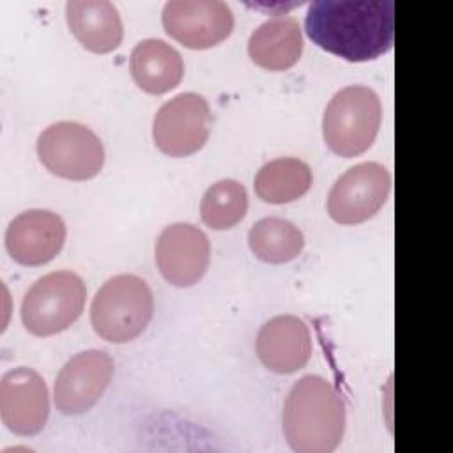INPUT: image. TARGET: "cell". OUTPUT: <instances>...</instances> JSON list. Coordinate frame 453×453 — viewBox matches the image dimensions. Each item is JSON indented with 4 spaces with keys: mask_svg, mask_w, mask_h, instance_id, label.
I'll list each match as a JSON object with an SVG mask.
<instances>
[{
    "mask_svg": "<svg viewBox=\"0 0 453 453\" xmlns=\"http://www.w3.org/2000/svg\"><path fill=\"white\" fill-rule=\"evenodd\" d=\"M311 42L349 62H366L393 46V0H317L304 18Z\"/></svg>",
    "mask_w": 453,
    "mask_h": 453,
    "instance_id": "cell-1",
    "label": "cell"
},
{
    "mask_svg": "<svg viewBox=\"0 0 453 453\" xmlns=\"http://www.w3.org/2000/svg\"><path fill=\"white\" fill-rule=\"evenodd\" d=\"M281 426L294 451L331 453L345 432V403L327 379L304 375L285 398Z\"/></svg>",
    "mask_w": 453,
    "mask_h": 453,
    "instance_id": "cell-2",
    "label": "cell"
},
{
    "mask_svg": "<svg viewBox=\"0 0 453 453\" xmlns=\"http://www.w3.org/2000/svg\"><path fill=\"white\" fill-rule=\"evenodd\" d=\"M154 311L152 290L136 274H117L103 283L90 304V322L103 340L126 343L140 336Z\"/></svg>",
    "mask_w": 453,
    "mask_h": 453,
    "instance_id": "cell-3",
    "label": "cell"
},
{
    "mask_svg": "<svg viewBox=\"0 0 453 453\" xmlns=\"http://www.w3.org/2000/svg\"><path fill=\"white\" fill-rule=\"evenodd\" d=\"M380 120L382 104L377 92L366 85H349L338 90L324 110V142L336 156H359L372 147Z\"/></svg>",
    "mask_w": 453,
    "mask_h": 453,
    "instance_id": "cell-4",
    "label": "cell"
},
{
    "mask_svg": "<svg viewBox=\"0 0 453 453\" xmlns=\"http://www.w3.org/2000/svg\"><path fill=\"white\" fill-rule=\"evenodd\" d=\"M87 288L73 271H55L39 278L21 301V320L28 333L51 336L73 326L83 311Z\"/></svg>",
    "mask_w": 453,
    "mask_h": 453,
    "instance_id": "cell-5",
    "label": "cell"
},
{
    "mask_svg": "<svg viewBox=\"0 0 453 453\" xmlns=\"http://www.w3.org/2000/svg\"><path fill=\"white\" fill-rule=\"evenodd\" d=\"M37 156L51 173L69 180L92 179L104 165L99 136L74 120L48 126L37 138Z\"/></svg>",
    "mask_w": 453,
    "mask_h": 453,
    "instance_id": "cell-6",
    "label": "cell"
},
{
    "mask_svg": "<svg viewBox=\"0 0 453 453\" xmlns=\"http://www.w3.org/2000/svg\"><path fill=\"white\" fill-rule=\"evenodd\" d=\"M211 122L207 99L195 92H182L166 101L154 115L152 140L166 156H191L205 145Z\"/></svg>",
    "mask_w": 453,
    "mask_h": 453,
    "instance_id": "cell-7",
    "label": "cell"
},
{
    "mask_svg": "<svg viewBox=\"0 0 453 453\" xmlns=\"http://www.w3.org/2000/svg\"><path fill=\"white\" fill-rule=\"evenodd\" d=\"M391 191V173L375 161L350 166L327 195V212L340 225H357L379 212Z\"/></svg>",
    "mask_w": 453,
    "mask_h": 453,
    "instance_id": "cell-8",
    "label": "cell"
},
{
    "mask_svg": "<svg viewBox=\"0 0 453 453\" xmlns=\"http://www.w3.org/2000/svg\"><path fill=\"white\" fill-rule=\"evenodd\" d=\"M161 21L168 35L191 50L212 48L234 30V12L221 0H170Z\"/></svg>",
    "mask_w": 453,
    "mask_h": 453,
    "instance_id": "cell-9",
    "label": "cell"
},
{
    "mask_svg": "<svg viewBox=\"0 0 453 453\" xmlns=\"http://www.w3.org/2000/svg\"><path fill=\"white\" fill-rule=\"evenodd\" d=\"M50 416V393L44 379L32 368L18 366L0 379V418L16 435L39 434Z\"/></svg>",
    "mask_w": 453,
    "mask_h": 453,
    "instance_id": "cell-10",
    "label": "cell"
},
{
    "mask_svg": "<svg viewBox=\"0 0 453 453\" xmlns=\"http://www.w3.org/2000/svg\"><path fill=\"white\" fill-rule=\"evenodd\" d=\"M113 377V359L99 349L73 356L58 372L53 400L62 414L87 412L101 398Z\"/></svg>",
    "mask_w": 453,
    "mask_h": 453,
    "instance_id": "cell-11",
    "label": "cell"
},
{
    "mask_svg": "<svg viewBox=\"0 0 453 453\" xmlns=\"http://www.w3.org/2000/svg\"><path fill=\"white\" fill-rule=\"evenodd\" d=\"M209 237L191 223L165 226L156 241V264L161 276L173 287H191L209 267Z\"/></svg>",
    "mask_w": 453,
    "mask_h": 453,
    "instance_id": "cell-12",
    "label": "cell"
},
{
    "mask_svg": "<svg viewBox=\"0 0 453 453\" xmlns=\"http://www.w3.org/2000/svg\"><path fill=\"white\" fill-rule=\"evenodd\" d=\"M64 219L46 209L18 214L5 230V248L21 265H42L53 260L65 242Z\"/></svg>",
    "mask_w": 453,
    "mask_h": 453,
    "instance_id": "cell-13",
    "label": "cell"
},
{
    "mask_svg": "<svg viewBox=\"0 0 453 453\" xmlns=\"http://www.w3.org/2000/svg\"><path fill=\"white\" fill-rule=\"evenodd\" d=\"M313 343L306 322L296 315L269 319L257 334V354L274 373H294L311 357Z\"/></svg>",
    "mask_w": 453,
    "mask_h": 453,
    "instance_id": "cell-14",
    "label": "cell"
},
{
    "mask_svg": "<svg viewBox=\"0 0 453 453\" xmlns=\"http://www.w3.org/2000/svg\"><path fill=\"white\" fill-rule=\"evenodd\" d=\"M65 18L74 37L88 51L108 53L122 42V19L108 0H69Z\"/></svg>",
    "mask_w": 453,
    "mask_h": 453,
    "instance_id": "cell-15",
    "label": "cell"
},
{
    "mask_svg": "<svg viewBox=\"0 0 453 453\" xmlns=\"http://www.w3.org/2000/svg\"><path fill=\"white\" fill-rule=\"evenodd\" d=\"M251 60L267 71L292 67L303 53V34L292 16H274L258 25L248 41Z\"/></svg>",
    "mask_w": 453,
    "mask_h": 453,
    "instance_id": "cell-16",
    "label": "cell"
},
{
    "mask_svg": "<svg viewBox=\"0 0 453 453\" xmlns=\"http://www.w3.org/2000/svg\"><path fill=\"white\" fill-rule=\"evenodd\" d=\"M129 71L134 83L147 94H165L175 88L184 74L180 53L161 39L140 41L129 57Z\"/></svg>",
    "mask_w": 453,
    "mask_h": 453,
    "instance_id": "cell-17",
    "label": "cell"
},
{
    "mask_svg": "<svg viewBox=\"0 0 453 453\" xmlns=\"http://www.w3.org/2000/svg\"><path fill=\"white\" fill-rule=\"evenodd\" d=\"M311 168L297 157H276L260 166L255 175V193L267 203H290L311 186Z\"/></svg>",
    "mask_w": 453,
    "mask_h": 453,
    "instance_id": "cell-18",
    "label": "cell"
},
{
    "mask_svg": "<svg viewBox=\"0 0 453 453\" xmlns=\"http://www.w3.org/2000/svg\"><path fill=\"white\" fill-rule=\"evenodd\" d=\"M248 244L258 260L267 264H285L301 255L304 235L292 221L269 216L258 219L250 228Z\"/></svg>",
    "mask_w": 453,
    "mask_h": 453,
    "instance_id": "cell-19",
    "label": "cell"
},
{
    "mask_svg": "<svg viewBox=\"0 0 453 453\" xmlns=\"http://www.w3.org/2000/svg\"><path fill=\"white\" fill-rule=\"evenodd\" d=\"M248 211L246 188L235 179H221L209 186L200 202L202 221L212 230L237 225Z\"/></svg>",
    "mask_w": 453,
    "mask_h": 453,
    "instance_id": "cell-20",
    "label": "cell"
}]
</instances>
